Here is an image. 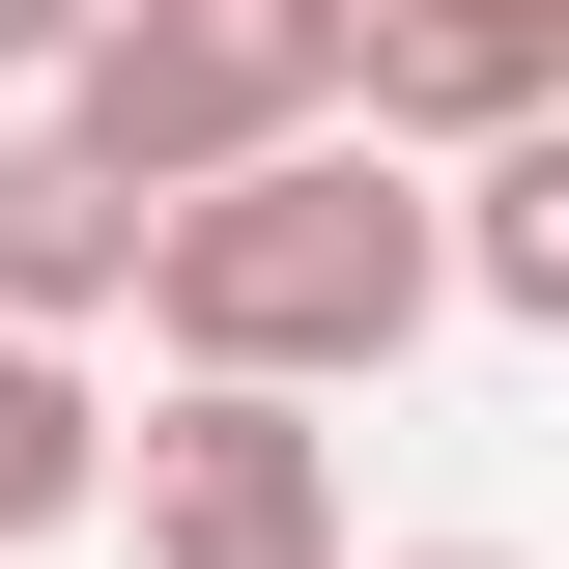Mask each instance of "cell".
Masks as SVG:
<instances>
[{
	"mask_svg": "<svg viewBox=\"0 0 569 569\" xmlns=\"http://www.w3.org/2000/svg\"><path fill=\"white\" fill-rule=\"evenodd\" d=\"M456 313V171L370 114L257 142V171H200V200L142 228V342L171 370H284V399H370V370Z\"/></svg>",
	"mask_w": 569,
	"mask_h": 569,
	"instance_id": "1",
	"label": "cell"
},
{
	"mask_svg": "<svg viewBox=\"0 0 569 569\" xmlns=\"http://www.w3.org/2000/svg\"><path fill=\"white\" fill-rule=\"evenodd\" d=\"M58 114L114 142L142 200H200V171H257V142L370 114V0H114V29L58 58Z\"/></svg>",
	"mask_w": 569,
	"mask_h": 569,
	"instance_id": "2",
	"label": "cell"
},
{
	"mask_svg": "<svg viewBox=\"0 0 569 569\" xmlns=\"http://www.w3.org/2000/svg\"><path fill=\"white\" fill-rule=\"evenodd\" d=\"M114 485H142V569H370L342 541V427L284 399V370H171L114 427Z\"/></svg>",
	"mask_w": 569,
	"mask_h": 569,
	"instance_id": "3",
	"label": "cell"
},
{
	"mask_svg": "<svg viewBox=\"0 0 569 569\" xmlns=\"http://www.w3.org/2000/svg\"><path fill=\"white\" fill-rule=\"evenodd\" d=\"M142 228H171V200H142L114 142H86L58 86H29V114H0V313H29V342H86V313H142Z\"/></svg>",
	"mask_w": 569,
	"mask_h": 569,
	"instance_id": "4",
	"label": "cell"
},
{
	"mask_svg": "<svg viewBox=\"0 0 569 569\" xmlns=\"http://www.w3.org/2000/svg\"><path fill=\"white\" fill-rule=\"evenodd\" d=\"M512 114H569V0H370V142H512Z\"/></svg>",
	"mask_w": 569,
	"mask_h": 569,
	"instance_id": "5",
	"label": "cell"
},
{
	"mask_svg": "<svg viewBox=\"0 0 569 569\" xmlns=\"http://www.w3.org/2000/svg\"><path fill=\"white\" fill-rule=\"evenodd\" d=\"M456 313H512V342H569V114L456 142Z\"/></svg>",
	"mask_w": 569,
	"mask_h": 569,
	"instance_id": "6",
	"label": "cell"
},
{
	"mask_svg": "<svg viewBox=\"0 0 569 569\" xmlns=\"http://www.w3.org/2000/svg\"><path fill=\"white\" fill-rule=\"evenodd\" d=\"M86 512H114V399H86V342H29V313H0V569L86 541Z\"/></svg>",
	"mask_w": 569,
	"mask_h": 569,
	"instance_id": "7",
	"label": "cell"
},
{
	"mask_svg": "<svg viewBox=\"0 0 569 569\" xmlns=\"http://www.w3.org/2000/svg\"><path fill=\"white\" fill-rule=\"evenodd\" d=\"M86 29H114V0H0V86H58V58H86Z\"/></svg>",
	"mask_w": 569,
	"mask_h": 569,
	"instance_id": "8",
	"label": "cell"
},
{
	"mask_svg": "<svg viewBox=\"0 0 569 569\" xmlns=\"http://www.w3.org/2000/svg\"><path fill=\"white\" fill-rule=\"evenodd\" d=\"M370 569H512V541H370Z\"/></svg>",
	"mask_w": 569,
	"mask_h": 569,
	"instance_id": "9",
	"label": "cell"
}]
</instances>
